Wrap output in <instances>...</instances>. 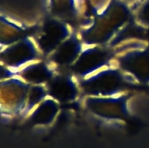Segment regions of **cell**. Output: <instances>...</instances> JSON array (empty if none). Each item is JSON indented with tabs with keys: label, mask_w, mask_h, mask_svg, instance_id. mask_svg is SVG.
<instances>
[{
	"label": "cell",
	"mask_w": 149,
	"mask_h": 148,
	"mask_svg": "<svg viewBox=\"0 0 149 148\" xmlns=\"http://www.w3.org/2000/svg\"><path fill=\"white\" fill-rule=\"evenodd\" d=\"M71 34L67 25L49 21L41 27L34 40L42 54L49 56Z\"/></svg>",
	"instance_id": "6"
},
{
	"label": "cell",
	"mask_w": 149,
	"mask_h": 148,
	"mask_svg": "<svg viewBox=\"0 0 149 148\" xmlns=\"http://www.w3.org/2000/svg\"><path fill=\"white\" fill-rule=\"evenodd\" d=\"M84 46L81 39L72 33L49 55L51 64L59 67H71L81 55Z\"/></svg>",
	"instance_id": "9"
},
{
	"label": "cell",
	"mask_w": 149,
	"mask_h": 148,
	"mask_svg": "<svg viewBox=\"0 0 149 148\" xmlns=\"http://www.w3.org/2000/svg\"><path fill=\"white\" fill-rule=\"evenodd\" d=\"M55 75L50 63L35 61L18 71L16 76L30 85H47Z\"/></svg>",
	"instance_id": "10"
},
{
	"label": "cell",
	"mask_w": 149,
	"mask_h": 148,
	"mask_svg": "<svg viewBox=\"0 0 149 148\" xmlns=\"http://www.w3.org/2000/svg\"><path fill=\"white\" fill-rule=\"evenodd\" d=\"M125 95L114 97H87V106L93 113L104 118L118 119L126 112Z\"/></svg>",
	"instance_id": "7"
},
{
	"label": "cell",
	"mask_w": 149,
	"mask_h": 148,
	"mask_svg": "<svg viewBox=\"0 0 149 148\" xmlns=\"http://www.w3.org/2000/svg\"><path fill=\"white\" fill-rule=\"evenodd\" d=\"M112 62L111 53L102 45H85L71 68L76 76L83 79L113 65Z\"/></svg>",
	"instance_id": "3"
},
{
	"label": "cell",
	"mask_w": 149,
	"mask_h": 148,
	"mask_svg": "<svg viewBox=\"0 0 149 148\" xmlns=\"http://www.w3.org/2000/svg\"><path fill=\"white\" fill-rule=\"evenodd\" d=\"M80 80V89L87 97H99L123 95L128 82H132L116 65H111Z\"/></svg>",
	"instance_id": "1"
},
{
	"label": "cell",
	"mask_w": 149,
	"mask_h": 148,
	"mask_svg": "<svg viewBox=\"0 0 149 148\" xmlns=\"http://www.w3.org/2000/svg\"><path fill=\"white\" fill-rule=\"evenodd\" d=\"M46 86L48 96L58 102H68L75 100L80 89L77 81L66 74H55Z\"/></svg>",
	"instance_id": "8"
},
{
	"label": "cell",
	"mask_w": 149,
	"mask_h": 148,
	"mask_svg": "<svg viewBox=\"0 0 149 148\" xmlns=\"http://www.w3.org/2000/svg\"><path fill=\"white\" fill-rule=\"evenodd\" d=\"M116 65L132 82L149 81V52L138 48L121 51L116 56Z\"/></svg>",
	"instance_id": "4"
},
{
	"label": "cell",
	"mask_w": 149,
	"mask_h": 148,
	"mask_svg": "<svg viewBox=\"0 0 149 148\" xmlns=\"http://www.w3.org/2000/svg\"><path fill=\"white\" fill-rule=\"evenodd\" d=\"M30 84L17 76L1 81V106L12 113L23 114Z\"/></svg>",
	"instance_id": "5"
},
{
	"label": "cell",
	"mask_w": 149,
	"mask_h": 148,
	"mask_svg": "<svg viewBox=\"0 0 149 148\" xmlns=\"http://www.w3.org/2000/svg\"><path fill=\"white\" fill-rule=\"evenodd\" d=\"M58 111V102L48 96L32 111L31 118L34 123H49L56 116Z\"/></svg>",
	"instance_id": "11"
},
{
	"label": "cell",
	"mask_w": 149,
	"mask_h": 148,
	"mask_svg": "<svg viewBox=\"0 0 149 148\" xmlns=\"http://www.w3.org/2000/svg\"><path fill=\"white\" fill-rule=\"evenodd\" d=\"M40 53L34 39L24 37L4 46L1 52V63L17 74L26 65L39 60Z\"/></svg>",
	"instance_id": "2"
}]
</instances>
